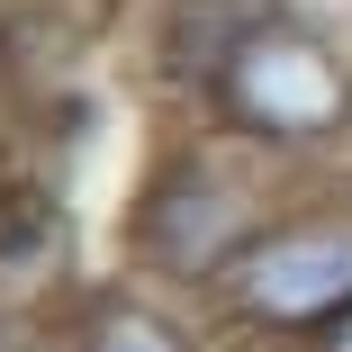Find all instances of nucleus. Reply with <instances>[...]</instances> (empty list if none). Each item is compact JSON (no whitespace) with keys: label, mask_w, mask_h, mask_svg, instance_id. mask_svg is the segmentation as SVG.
Returning a JSON list of instances; mask_svg holds the SVG:
<instances>
[{"label":"nucleus","mask_w":352,"mask_h":352,"mask_svg":"<svg viewBox=\"0 0 352 352\" xmlns=\"http://www.w3.org/2000/svg\"><path fill=\"white\" fill-rule=\"evenodd\" d=\"M289 190H298V172L244 154L208 118L163 109L145 163H135V181L118 199V271L154 280L172 298H208Z\"/></svg>","instance_id":"obj_1"},{"label":"nucleus","mask_w":352,"mask_h":352,"mask_svg":"<svg viewBox=\"0 0 352 352\" xmlns=\"http://www.w3.org/2000/svg\"><path fill=\"white\" fill-rule=\"evenodd\" d=\"M181 118H208L280 172H352V36L307 0H262Z\"/></svg>","instance_id":"obj_2"},{"label":"nucleus","mask_w":352,"mask_h":352,"mask_svg":"<svg viewBox=\"0 0 352 352\" xmlns=\"http://www.w3.org/2000/svg\"><path fill=\"white\" fill-rule=\"evenodd\" d=\"M0 352H63V316H54V307L0 298Z\"/></svg>","instance_id":"obj_6"},{"label":"nucleus","mask_w":352,"mask_h":352,"mask_svg":"<svg viewBox=\"0 0 352 352\" xmlns=\"http://www.w3.org/2000/svg\"><path fill=\"white\" fill-rule=\"evenodd\" d=\"M82 289H91V262H82V217L63 199V181L45 172L0 181V298L63 316Z\"/></svg>","instance_id":"obj_4"},{"label":"nucleus","mask_w":352,"mask_h":352,"mask_svg":"<svg viewBox=\"0 0 352 352\" xmlns=\"http://www.w3.org/2000/svg\"><path fill=\"white\" fill-rule=\"evenodd\" d=\"M307 352H352V316H334V325H325V334H316Z\"/></svg>","instance_id":"obj_7"},{"label":"nucleus","mask_w":352,"mask_h":352,"mask_svg":"<svg viewBox=\"0 0 352 352\" xmlns=\"http://www.w3.org/2000/svg\"><path fill=\"white\" fill-rule=\"evenodd\" d=\"M63 352H226L199 298H172L135 271H100L63 307Z\"/></svg>","instance_id":"obj_5"},{"label":"nucleus","mask_w":352,"mask_h":352,"mask_svg":"<svg viewBox=\"0 0 352 352\" xmlns=\"http://www.w3.org/2000/svg\"><path fill=\"white\" fill-rule=\"evenodd\" d=\"M199 307L226 352H307L334 316H352V172L298 181Z\"/></svg>","instance_id":"obj_3"}]
</instances>
